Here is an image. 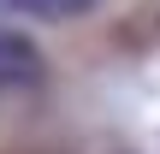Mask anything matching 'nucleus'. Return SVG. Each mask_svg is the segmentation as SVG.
Here are the masks:
<instances>
[{
    "instance_id": "f257e3e1",
    "label": "nucleus",
    "mask_w": 160,
    "mask_h": 154,
    "mask_svg": "<svg viewBox=\"0 0 160 154\" xmlns=\"http://www.w3.org/2000/svg\"><path fill=\"white\" fill-rule=\"evenodd\" d=\"M36 77H42V53H36V42L18 36V30H0V95L30 89Z\"/></svg>"
},
{
    "instance_id": "f03ea898",
    "label": "nucleus",
    "mask_w": 160,
    "mask_h": 154,
    "mask_svg": "<svg viewBox=\"0 0 160 154\" xmlns=\"http://www.w3.org/2000/svg\"><path fill=\"white\" fill-rule=\"evenodd\" d=\"M101 0H0L6 18H42V24H71V18H89Z\"/></svg>"
}]
</instances>
